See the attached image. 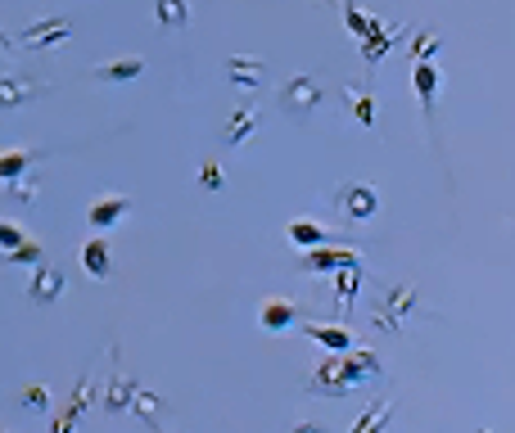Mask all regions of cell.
<instances>
[{
  "label": "cell",
  "instance_id": "26",
  "mask_svg": "<svg viewBox=\"0 0 515 433\" xmlns=\"http://www.w3.org/2000/svg\"><path fill=\"white\" fill-rule=\"evenodd\" d=\"M438 45H444V37H438V28L420 32V37L411 41V63H429V59L438 54Z\"/></svg>",
  "mask_w": 515,
  "mask_h": 433
},
{
  "label": "cell",
  "instance_id": "29",
  "mask_svg": "<svg viewBox=\"0 0 515 433\" xmlns=\"http://www.w3.org/2000/svg\"><path fill=\"white\" fill-rule=\"evenodd\" d=\"M344 23H348V32H353L357 41H361L366 32H371V19H366V14H361V10L353 5V0H348V5H344Z\"/></svg>",
  "mask_w": 515,
  "mask_h": 433
},
{
  "label": "cell",
  "instance_id": "25",
  "mask_svg": "<svg viewBox=\"0 0 515 433\" xmlns=\"http://www.w3.org/2000/svg\"><path fill=\"white\" fill-rule=\"evenodd\" d=\"M154 19L163 28H186L190 23V0H154Z\"/></svg>",
  "mask_w": 515,
  "mask_h": 433
},
{
  "label": "cell",
  "instance_id": "21",
  "mask_svg": "<svg viewBox=\"0 0 515 433\" xmlns=\"http://www.w3.org/2000/svg\"><path fill=\"white\" fill-rule=\"evenodd\" d=\"M344 104H348V113L361 127H376V95L366 91V86H344Z\"/></svg>",
  "mask_w": 515,
  "mask_h": 433
},
{
  "label": "cell",
  "instance_id": "34",
  "mask_svg": "<svg viewBox=\"0 0 515 433\" xmlns=\"http://www.w3.org/2000/svg\"><path fill=\"white\" fill-rule=\"evenodd\" d=\"M294 433H326L321 424H312V420H299V424H294Z\"/></svg>",
  "mask_w": 515,
  "mask_h": 433
},
{
  "label": "cell",
  "instance_id": "35",
  "mask_svg": "<svg viewBox=\"0 0 515 433\" xmlns=\"http://www.w3.org/2000/svg\"><path fill=\"white\" fill-rule=\"evenodd\" d=\"M0 45H5V50H10V45H14V41H10V37H5V32H0Z\"/></svg>",
  "mask_w": 515,
  "mask_h": 433
},
{
  "label": "cell",
  "instance_id": "9",
  "mask_svg": "<svg viewBox=\"0 0 515 433\" xmlns=\"http://www.w3.org/2000/svg\"><path fill=\"white\" fill-rule=\"evenodd\" d=\"M127 212H131V199H127V194H109V199H96V203L87 208V222H91L96 231H109V226L122 222Z\"/></svg>",
  "mask_w": 515,
  "mask_h": 433
},
{
  "label": "cell",
  "instance_id": "28",
  "mask_svg": "<svg viewBox=\"0 0 515 433\" xmlns=\"http://www.w3.org/2000/svg\"><path fill=\"white\" fill-rule=\"evenodd\" d=\"M41 257H46V249H41V244H37L32 235H28V240H23L19 249H10V253H5V262H32V266H37Z\"/></svg>",
  "mask_w": 515,
  "mask_h": 433
},
{
  "label": "cell",
  "instance_id": "14",
  "mask_svg": "<svg viewBox=\"0 0 515 433\" xmlns=\"http://www.w3.org/2000/svg\"><path fill=\"white\" fill-rule=\"evenodd\" d=\"M348 262H357V249H308L303 257H299V271H339V266H348Z\"/></svg>",
  "mask_w": 515,
  "mask_h": 433
},
{
  "label": "cell",
  "instance_id": "11",
  "mask_svg": "<svg viewBox=\"0 0 515 433\" xmlns=\"http://www.w3.org/2000/svg\"><path fill=\"white\" fill-rule=\"evenodd\" d=\"M227 78H231L236 86L258 91V86L267 82V63H262V59H253V54H231V59H227Z\"/></svg>",
  "mask_w": 515,
  "mask_h": 433
},
{
  "label": "cell",
  "instance_id": "37",
  "mask_svg": "<svg viewBox=\"0 0 515 433\" xmlns=\"http://www.w3.org/2000/svg\"><path fill=\"white\" fill-rule=\"evenodd\" d=\"M321 5H330V0H321Z\"/></svg>",
  "mask_w": 515,
  "mask_h": 433
},
{
  "label": "cell",
  "instance_id": "15",
  "mask_svg": "<svg viewBox=\"0 0 515 433\" xmlns=\"http://www.w3.org/2000/svg\"><path fill=\"white\" fill-rule=\"evenodd\" d=\"M394 411H398V402L376 397L371 406H366V411L353 420V433H385V429H389V420H394Z\"/></svg>",
  "mask_w": 515,
  "mask_h": 433
},
{
  "label": "cell",
  "instance_id": "12",
  "mask_svg": "<svg viewBox=\"0 0 515 433\" xmlns=\"http://www.w3.org/2000/svg\"><path fill=\"white\" fill-rule=\"evenodd\" d=\"M294 321H299V307H294L289 298H267V303L258 307V325H262L267 334H285Z\"/></svg>",
  "mask_w": 515,
  "mask_h": 433
},
{
  "label": "cell",
  "instance_id": "38",
  "mask_svg": "<svg viewBox=\"0 0 515 433\" xmlns=\"http://www.w3.org/2000/svg\"><path fill=\"white\" fill-rule=\"evenodd\" d=\"M0 433H5V429H0Z\"/></svg>",
  "mask_w": 515,
  "mask_h": 433
},
{
  "label": "cell",
  "instance_id": "3",
  "mask_svg": "<svg viewBox=\"0 0 515 433\" xmlns=\"http://www.w3.org/2000/svg\"><path fill=\"white\" fill-rule=\"evenodd\" d=\"M411 312H416V289H411V284H394V289H389V298L376 307V330L398 334V330L407 325Z\"/></svg>",
  "mask_w": 515,
  "mask_h": 433
},
{
  "label": "cell",
  "instance_id": "19",
  "mask_svg": "<svg viewBox=\"0 0 515 433\" xmlns=\"http://www.w3.org/2000/svg\"><path fill=\"white\" fill-rule=\"evenodd\" d=\"M258 122H262V113L253 109V104H245V109H236L231 113V122H227V131H222V140L231 144V150H236V144H245L253 131H258Z\"/></svg>",
  "mask_w": 515,
  "mask_h": 433
},
{
  "label": "cell",
  "instance_id": "20",
  "mask_svg": "<svg viewBox=\"0 0 515 433\" xmlns=\"http://www.w3.org/2000/svg\"><path fill=\"white\" fill-rule=\"evenodd\" d=\"M82 266H87V275H96V280H104V275L113 271V257H109L104 235H96V240H87V244H82Z\"/></svg>",
  "mask_w": 515,
  "mask_h": 433
},
{
  "label": "cell",
  "instance_id": "27",
  "mask_svg": "<svg viewBox=\"0 0 515 433\" xmlns=\"http://www.w3.org/2000/svg\"><path fill=\"white\" fill-rule=\"evenodd\" d=\"M131 411L140 415V420H159V411H163V402H159V393H150V388H136V397H131Z\"/></svg>",
  "mask_w": 515,
  "mask_h": 433
},
{
  "label": "cell",
  "instance_id": "8",
  "mask_svg": "<svg viewBox=\"0 0 515 433\" xmlns=\"http://www.w3.org/2000/svg\"><path fill=\"white\" fill-rule=\"evenodd\" d=\"M113 356V371H109V384H104V411H113V415H122V411H131V397H136V380L118 366V347L109 352Z\"/></svg>",
  "mask_w": 515,
  "mask_h": 433
},
{
  "label": "cell",
  "instance_id": "24",
  "mask_svg": "<svg viewBox=\"0 0 515 433\" xmlns=\"http://www.w3.org/2000/svg\"><path fill=\"white\" fill-rule=\"evenodd\" d=\"M289 244L294 249H317V244H326V231L317 222H308V216H299V222H289Z\"/></svg>",
  "mask_w": 515,
  "mask_h": 433
},
{
  "label": "cell",
  "instance_id": "39",
  "mask_svg": "<svg viewBox=\"0 0 515 433\" xmlns=\"http://www.w3.org/2000/svg\"><path fill=\"white\" fill-rule=\"evenodd\" d=\"M154 433H159V429H154Z\"/></svg>",
  "mask_w": 515,
  "mask_h": 433
},
{
  "label": "cell",
  "instance_id": "30",
  "mask_svg": "<svg viewBox=\"0 0 515 433\" xmlns=\"http://www.w3.org/2000/svg\"><path fill=\"white\" fill-rule=\"evenodd\" d=\"M19 402H23L28 411H46V406H50V393H46V384H28Z\"/></svg>",
  "mask_w": 515,
  "mask_h": 433
},
{
  "label": "cell",
  "instance_id": "23",
  "mask_svg": "<svg viewBox=\"0 0 515 433\" xmlns=\"http://www.w3.org/2000/svg\"><path fill=\"white\" fill-rule=\"evenodd\" d=\"M140 72H145V59H113V63L96 68V78L100 82H136Z\"/></svg>",
  "mask_w": 515,
  "mask_h": 433
},
{
  "label": "cell",
  "instance_id": "31",
  "mask_svg": "<svg viewBox=\"0 0 515 433\" xmlns=\"http://www.w3.org/2000/svg\"><path fill=\"white\" fill-rule=\"evenodd\" d=\"M199 185H204V190H222V185H227V181H222V167H217L212 159L199 167Z\"/></svg>",
  "mask_w": 515,
  "mask_h": 433
},
{
  "label": "cell",
  "instance_id": "5",
  "mask_svg": "<svg viewBox=\"0 0 515 433\" xmlns=\"http://www.w3.org/2000/svg\"><path fill=\"white\" fill-rule=\"evenodd\" d=\"M72 37V23L68 19H41V23H32L28 32H19V45L23 50H54V45H63Z\"/></svg>",
  "mask_w": 515,
  "mask_h": 433
},
{
  "label": "cell",
  "instance_id": "4",
  "mask_svg": "<svg viewBox=\"0 0 515 433\" xmlns=\"http://www.w3.org/2000/svg\"><path fill=\"white\" fill-rule=\"evenodd\" d=\"M321 104V86H317V78H308V72H294V78L280 86V109H289V113H312Z\"/></svg>",
  "mask_w": 515,
  "mask_h": 433
},
{
  "label": "cell",
  "instance_id": "33",
  "mask_svg": "<svg viewBox=\"0 0 515 433\" xmlns=\"http://www.w3.org/2000/svg\"><path fill=\"white\" fill-rule=\"evenodd\" d=\"M10 190H14V194H19V199H23V203H37V194H41V190H37V181H32V176H19V181H10Z\"/></svg>",
  "mask_w": 515,
  "mask_h": 433
},
{
  "label": "cell",
  "instance_id": "18",
  "mask_svg": "<svg viewBox=\"0 0 515 433\" xmlns=\"http://www.w3.org/2000/svg\"><path fill=\"white\" fill-rule=\"evenodd\" d=\"M37 159H46V150H5V154H0V185L28 176V167H32Z\"/></svg>",
  "mask_w": 515,
  "mask_h": 433
},
{
  "label": "cell",
  "instance_id": "7",
  "mask_svg": "<svg viewBox=\"0 0 515 433\" xmlns=\"http://www.w3.org/2000/svg\"><path fill=\"white\" fill-rule=\"evenodd\" d=\"M63 289H68L63 271H54V266L37 262V271H32V280H28V298H32V303H41V307H50V303H59V298H63Z\"/></svg>",
  "mask_w": 515,
  "mask_h": 433
},
{
  "label": "cell",
  "instance_id": "17",
  "mask_svg": "<svg viewBox=\"0 0 515 433\" xmlns=\"http://www.w3.org/2000/svg\"><path fill=\"white\" fill-rule=\"evenodd\" d=\"M46 86L32 78H0V109H23L32 95H41Z\"/></svg>",
  "mask_w": 515,
  "mask_h": 433
},
{
  "label": "cell",
  "instance_id": "2",
  "mask_svg": "<svg viewBox=\"0 0 515 433\" xmlns=\"http://www.w3.org/2000/svg\"><path fill=\"white\" fill-rule=\"evenodd\" d=\"M357 384H353V375H348V361H344V352H330L321 366L312 371V380H308V393H326V397H344V393H353Z\"/></svg>",
  "mask_w": 515,
  "mask_h": 433
},
{
  "label": "cell",
  "instance_id": "16",
  "mask_svg": "<svg viewBox=\"0 0 515 433\" xmlns=\"http://www.w3.org/2000/svg\"><path fill=\"white\" fill-rule=\"evenodd\" d=\"M394 41H398V28H385V23L371 19V32L361 37V59H366V63H380V59L394 50Z\"/></svg>",
  "mask_w": 515,
  "mask_h": 433
},
{
  "label": "cell",
  "instance_id": "6",
  "mask_svg": "<svg viewBox=\"0 0 515 433\" xmlns=\"http://www.w3.org/2000/svg\"><path fill=\"white\" fill-rule=\"evenodd\" d=\"M91 406H96V380L87 375V380H78V388H72L63 415H54V429H50V433H72V429H78V420H82Z\"/></svg>",
  "mask_w": 515,
  "mask_h": 433
},
{
  "label": "cell",
  "instance_id": "22",
  "mask_svg": "<svg viewBox=\"0 0 515 433\" xmlns=\"http://www.w3.org/2000/svg\"><path fill=\"white\" fill-rule=\"evenodd\" d=\"M357 289H361V266H357V262L339 266V271H335V303H339V312H344V307H353Z\"/></svg>",
  "mask_w": 515,
  "mask_h": 433
},
{
  "label": "cell",
  "instance_id": "32",
  "mask_svg": "<svg viewBox=\"0 0 515 433\" xmlns=\"http://www.w3.org/2000/svg\"><path fill=\"white\" fill-rule=\"evenodd\" d=\"M23 240H28V235H23L19 226H10V222H0V249H5V253H10V249H19Z\"/></svg>",
  "mask_w": 515,
  "mask_h": 433
},
{
  "label": "cell",
  "instance_id": "13",
  "mask_svg": "<svg viewBox=\"0 0 515 433\" xmlns=\"http://www.w3.org/2000/svg\"><path fill=\"white\" fill-rule=\"evenodd\" d=\"M438 68L434 63H411V86H416V100L425 109V118H434V104H438Z\"/></svg>",
  "mask_w": 515,
  "mask_h": 433
},
{
  "label": "cell",
  "instance_id": "36",
  "mask_svg": "<svg viewBox=\"0 0 515 433\" xmlns=\"http://www.w3.org/2000/svg\"><path fill=\"white\" fill-rule=\"evenodd\" d=\"M475 433H493V429H475Z\"/></svg>",
  "mask_w": 515,
  "mask_h": 433
},
{
  "label": "cell",
  "instance_id": "1",
  "mask_svg": "<svg viewBox=\"0 0 515 433\" xmlns=\"http://www.w3.org/2000/svg\"><path fill=\"white\" fill-rule=\"evenodd\" d=\"M335 208L348 216V222H371V216L380 212V194L366 181H348L344 190H335Z\"/></svg>",
  "mask_w": 515,
  "mask_h": 433
},
{
  "label": "cell",
  "instance_id": "10",
  "mask_svg": "<svg viewBox=\"0 0 515 433\" xmlns=\"http://www.w3.org/2000/svg\"><path fill=\"white\" fill-rule=\"evenodd\" d=\"M303 334H308L312 343H321L326 352H348V347H357V343H353V330H348V325H335V321H312V325H303Z\"/></svg>",
  "mask_w": 515,
  "mask_h": 433
}]
</instances>
